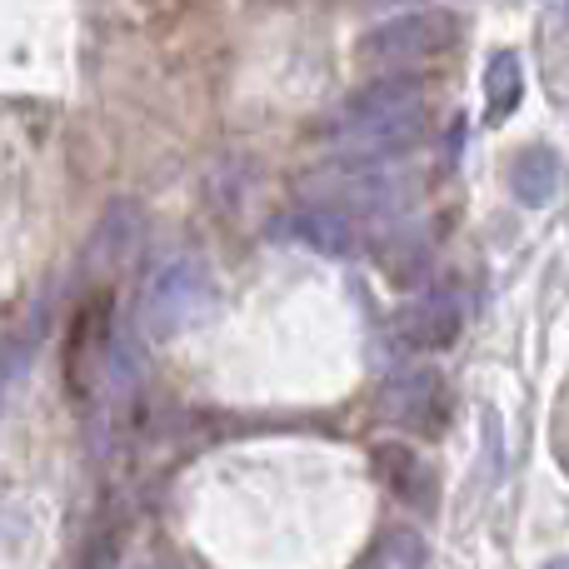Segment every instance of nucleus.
Segmentation results:
<instances>
[{
    "instance_id": "f257e3e1",
    "label": "nucleus",
    "mask_w": 569,
    "mask_h": 569,
    "mask_svg": "<svg viewBox=\"0 0 569 569\" xmlns=\"http://www.w3.org/2000/svg\"><path fill=\"white\" fill-rule=\"evenodd\" d=\"M425 130V90L415 76H380L355 90L325 126L330 150L345 166H390L395 156L420 140Z\"/></svg>"
},
{
    "instance_id": "f03ea898",
    "label": "nucleus",
    "mask_w": 569,
    "mask_h": 569,
    "mask_svg": "<svg viewBox=\"0 0 569 569\" xmlns=\"http://www.w3.org/2000/svg\"><path fill=\"white\" fill-rule=\"evenodd\" d=\"M216 310V276L200 256H176L156 266L136 295V330L150 340H176Z\"/></svg>"
},
{
    "instance_id": "7ed1b4c3",
    "label": "nucleus",
    "mask_w": 569,
    "mask_h": 569,
    "mask_svg": "<svg viewBox=\"0 0 569 569\" xmlns=\"http://www.w3.org/2000/svg\"><path fill=\"white\" fill-rule=\"evenodd\" d=\"M455 36H460V20L450 10H410V16H395L385 26H375L360 40V56L370 66H410V60L450 50Z\"/></svg>"
},
{
    "instance_id": "20e7f679",
    "label": "nucleus",
    "mask_w": 569,
    "mask_h": 569,
    "mask_svg": "<svg viewBox=\"0 0 569 569\" xmlns=\"http://www.w3.org/2000/svg\"><path fill=\"white\" fill-rule=\"evenodd\" d=\"M380 415L410 435H440L445 420H450V385H445L440 370H430V365L400 370L390 385H385Z\"/></svg>"
},
{
    "instance_id": "39448f33",
    "label": "nucleus",
    "mask_w": 569,
    "mask_h": 569,
    "mask_svg": "<svg viewBox=\"0 0 569 569\" xmlns=\"http://www.w3.org/2000/svg\"><path fill=\"white\" fill-rule=\"evenodd\" d=\"M310 190L320 200H335L330 210L345 216V210H390V206H400L405 180L385 166H340V170H330V176H315Z\"/></svg>"
},
{
    "instance_id": "423d86ee",
    "label": "nucleus",
    "mask_w": 569,
    "mask_h": 569,
    "mask_svg": "<svg viewBox=\"0 0 569 569\" xmlns=\"http://www.w3.org/2000/svg\"><path fill=\"white\" fill-rule=\"evenodd\" d=\"M375 470H380L385 490H390L395 500H405L420 515H435V505H440V480H435V465L420 460V450L390 440L375 450Z\"/></svg>"
},
{
    "instance_id": "0eeeda50",
    "label": "nucleus",
    "mask_w": 569,
    "mask_h": 569,
    "mask_svg": "<svg viewBox=\"0 0 569 569\" xmlns=\"http://www.w3.org/2000/svg\"><path fill=\"white\" fill-rule=\"evenodd\" d=\"M460 295L455 290H425L420 300H410L400 310V320H395V330H400V340L410 345V350H445V345H455V335H460Z\"/></svg>"
},
{
    "instance_id": "6e6552de",
    "label": "nucleus",
    "mask_w": 569,
    "mask_h": 569,
    "mask_svg": "<svg viewBox=\"0 0 569 569\" xmlns=\"http://www.w3.org/2000/svg\"><path fill=\"white\" fill-rule=\"evenodd\" d=\"M140 230H146V216H140L130 200H116V206L100 216V226H96V240H90V256H86V266H90V276H116L120 266H126L130 256H136V240H140Z\"/></svg>"
},
{
    "instance_id": "1a4fd4ad",
    "label": "nucleus",
    "mask_w": 569,
    "mask_h": 569,
    "mask_svg": "<svg viewBox=\"0 0 569 569\" xmlns=\"http://www.w3.org/2000/svg\"><path fill=\"white\" fill-rule=\"evenodd\" d=\"M290 236L305 240L310 250H320V256H355V250H360V226H355L350 216H340V210H330V206L295 210Z\"/></svg>"
},
{
    "instance_id": "9d476101",
    "label": "nucleus",
    "mask_w": 569,
    "mask_h": 569,
    "mask_svg": "<svg viewBox=\"0 0 569 569\" xmlns=\"http://www.w3.org/2000/svg\"><path fill=\"white\" fill-rule=\"evenodd\" d=\"M510 190L520 206L540 210L560 196V156L550 146H525L510 166Z\"/></svg>"
},
{
    "instance_id": "9b49d317",
    "label": "nucleus",
    "mask_w": 569,
    "mask_h": 569,
    "mask_svg": "<svg viewBox=\"0 0 569 569\" xmlns=\"http://www.w3.org/2000/svg\"><path fill=\"white\" fill-rule=\"evenodd\" d=\"M520 96H525V70H520V56H515V50H500V56L490 60V70H485V106H490V120L515 116Z\"/></svg>"
},
{
    "instance_id": "f8f14e48",
    "label": "nucleus",
    "mask_w": 569,
    "mask_h": 569,
    "mask_svg": "<svg viewBox=\"0 0 569 569\" xmlns=\"http://www.w3.org/2000/svg\"><path fill=\"white\" fill-rule=\"evenodd\" d=\"M365 569H425V545H420V535H410V530L385 535L380 550L370 555V565H365Z\"/></svg>"
},
{
    "instance_id": "ddd939ff",
    "label": "nucleus",
    "mask_w": 569,
    "mask_h": 569,
    "mask_svg": "<svg viewBox=\"0 0 569 569\" xmlns=\"http://www.w3.org/2000/svg\"><path fill=\"white\" fill-rule=\"evenodd\" d=\"M6 380H10V365L0 360V395H6Z\"/></svg>"
},
{
    "instance_id": "4468645a",
    "label": "nucleus",
    "mask_w": 569,
    "mask_h": 569,
    "mask_svg": "<svg viewBox=\"0 0 569 569\" xmlns=\"http://www.w3.org/2000/svg\"><path fill=\"white\" fill-rule=\"evenodd\" d=\"M545 569H569V555H565V560H550V565H545Z\"/></svg>"
}]
</instances>
